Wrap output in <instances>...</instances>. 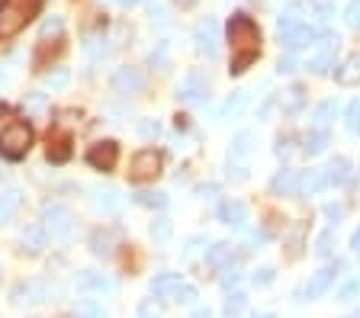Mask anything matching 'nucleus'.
Instances as JSON below:
<instances>
[{
    "mask_svg": "<svg viewBox=\"0 0 360 318\" xmlns=\"http://www.w3.org/2000/svg\"><path fill=\"white\" fill-rule=\"evenodd\" d=\"M229 48H232V74H245L261 55V29L248 13H235L229 20Z\"/></svg>",
    "mask_w": 360,
    "mask_h": 318,
    "instance_id": "f257e3e1",
    "label": "nucleus"
},
{
    "mask_svg": "<svg viewBox=\"0 0 360 318\" xmlns=\"http://www.w3.org/2000/svg\"><path fill=\"white\" fill-rule=\"evenodd\" d=\"M45 0H0V42H10L42 13Z\"/></svg>",
    "mask_w": 360,
    "mask_h": 318,
    "instance_id": "f03ea898",
    "label": "nucleus"
},
{
    "mask_svg": "<svg viewBox=\"0 0 360 318\" xmlns=\"http://www.w3.org/2000/svg\"><path fill=\"white\" fill-rule=\"evenodd\" d=\"M32 126L30 122H10L0 129V158L4 161H22L32 148Z\"/></svg>",
    "mask_w": 360,
    "mask_h": 318,
    "instance_id": "7ed1b4c3",
    "label": "nucleus"
},
{
    "mask_svg": "<svg viewBox=\"0 0 360 318\" xmlns=\"http://www.w3.org/2000/svg\"><path fill=\"white\" fill-rule=\"evenodd\" d=\"M42 228L45 235H52L55 241H68L75 232V216L61 203H45L42 206Z\"/></svg>",
    "mask_w": 360,
    "mask_h": 318,
    "instance_id": "20e7f679",
    "label": "nucleus"
},
{
    "mask_svg": "<svg viewBox=\"0 0 360 318\" xmlns=\"http://www.w3.org/2000/svg\"><path fill=\"white\" fill-rule=\"evenodd\" d=\"M161 167H165V158H161V152H155V148H145V152H139V154L132 158L129 177H132L135 183L155 180V177L161 174Z\"/></svg>",
    "mask_w": 360,
    "mask_h": 318,
    "instance_id": "39448f33",
    "label": "nucleus"
},
{
    "mask_svg": "<svg viewBox=\"0 0 360 318\" xmlns=\"http://www.w3.org/2000/svg\"><path fill=\"white\" fill-rule=\"evenodd\" d=\"M335 55H338V36L335 32H325V36L315 42V55L309 58L306 68L312 71V74H328V71L335 68Z\"/></svg>",
    "mask_w": 360,
    "mask_h": 318,
    "instance_id": "423d86ee",
    "label": "nucleus"
},
{
    "mask_svg": "<svg viewBox=\"0 0 360 318\" xmlns=\"http://www.w3.org/2000/svg\"><path fill=\"white\" fill-rule=\"evenodd\" d=\"M255 135L251 132H238L232 142V152H229V174L235 171V180H245V171H248V158L255 152Z\"/></svg>",
    "mask_w": 360,
    "mask_h": 318,
    "instance_id": "0eeeda50",
    "label": "nucleus"
},
{
    "mask_svg": "<svg viewBox=\"0 0 360 318\" xmlns=\"http://www.w3.org/2000/svg\"><path fill=\"white\" fill-rule=\"evenodd\" d=\"M322 36H325V29H319V26H309V23L296 26V29H290V32H277L280 46H283L286 52H300V48L315 46V42H319Z\"/></svg>",
    "mask_w": 360,
    "mask_h": 318,
    "instance_id": "6e6552de",
    "label": "nucleus"
},
{
    "mask_svg": "<svg viewBox=\"0 0 360 318\" xmlns=\"http://www.w3.org/2000/svg\"><path fill=\"white\" fill-rule=\"evenodd\" d=\"M110 84H112V91H116V93H122V97H132V93H139L145 87V74L139 68H132V65H122V68L112 71Z\"/></svg>",
    "mask_w": 360,
    "mask_h": 318,
    "instance_id": "1a4fd4ad",
    "label": "nucleus"
},
{
    "mask_svg": "<svg viewBox=\"0 0 360 318\" xmlns=\"http://www.w3.org/2000/svg\"><path fill=\"white\" fill-rule=\"evenodd\" d=\"M87 164L94 167V171H112V167L120 164V142H97V145H90Z\"/></svg>",
    "mask_w": 360,
    "mask_h": 318,
    "instance_id": "9d476101",
    "label": "nucleus"
},
{
    "mask_svg": "<svg viewBox=\"0 0 360 318\" xmlns=\"http://www.w3.org/2000/svg\"><path fill=\"white\" fill-rule=\"evenodd\" d=\"M177 100H184V103H206V100H210V84L202 81V74L193 71V74H187L180 81Z\"/></svg>",
    "mask_w": 360,
    "mask_h": 318,
    "instance_id": "9b49d317",
    "label": "nucleus"
},
{
    "mask_svg": "<svg viewBox=\"0 0 360 318\" xmlns=\"http://www.w3.org/2000/svg\"><path fill=\"white\" fill-rule=\"evenodd\" d=\"M193 39H196V48H200V52H206L210 58H216V52H219V26H216L212 16H206V20L196 26Z\"/></svg>",
    "mask_w": 360,
    "mask_h": 318,
    "instance_id": "f8f14e48",
    "label": "nucleus"
},
{
    "mask_svg": "<svg viewBox=\"0 0 360 318\" xmlns=\"http://www.w3.org/2000/svg\"><path fill=\"white\" fill-rule=\"evenodd\" d=\"M341 270V264H325L322 270H315L312 273V280H309V286H306V293H309V299H319V296H325L328 293V286L335 283V273Z\"/></svg>",
    "mask_w": 360,
    "mask_h": 318,
    "instance_id": "ddd939ff",
    "label": "nucleus"
},
{
    "mask_svg": "<svg viewBox=\"0 0 360 318\" xmlns=\"http://www.w3.org/2000/svg\"><path fill=\"white\" fill-rule=\"evenodd\" d=\"M296 187H300V171H290V167L277 171L274 180H270V193L274 197H296Z\"/></svg>",
    "mask_w": 360,
    "mask_h": 318,
    "instance_id": "4468645a",
    "label": "nucleus"
},
{
    "mask_svg": "<svg viewBox=\"0 0 360 318\" xmlns=\"http://www.w3.org/2000/svg\"><path fill=\"white\" fill-rule=\"evenodd\" d=\"M219 222L222 225H232V228H241L248 222V206L238 203V199H225L219 206Z\"/></svg>",
    "mask_w": 360,
    "mask_h": 318,
    "instance_id": "2eb2a0df",
    "label": "nucleus"
},
{
    "mask_svg": "<svg viewBox=\"0 0 360 318\" xmlns=\"http://www.w3.org/2000/svg\"><path fill=\"white\" fill-rule=\"evenodd\" d=\"M328 187V177L325 171H302L300 174V187H296V197H315Z\"/></svg>",
    "mask_w": 360,
    "mask_h": 318,
    "instance_id": "dca6fc26",
    "label": "nucleus"
},
{
    "mask_svg": "<svg viewBox=\"0 0 360 318\" xmlns=\"http://www.w3.org/2000/svg\"><path fill=\"white\" fill-rule=\"evenodd\" d=\"M232 258H235L232 244L216 241L210 251H206V267H210V270H225V267H232Z\"/></svg>",
    "mask_w": 360,
    "mask_h": 318,
    "instance_id": "f3484780",
    "label": "nucleus"
},
{
    "mask_svg": "<svg viewBox=\"0 0 360 318\" xmlns=\"http://www.w3.org/2000/svg\"><path fill=\"white\" fill-rule=\"evenodd\" d=\"M306 23V10H302L300 0H292V4H286L283 10H280V20H277V32H290L296 29V26Z\"/></svg>",
    "mask_w": 360,
    "mask_h": 318,
    "instance_id": "a211bd4d",
    "label": "nucleus"
},
{
    "mask_svg": "<svg viewBox=\"0 0 360 318\" xmlns=\"http://www.w3.org/2000/svg\"><path fill=\"white\" fill-rule=\"evenodd\" d=\"M77 286L87 289V293H116V283L97 270H84L81 277H77Z\"/></svg>",
    "mask_w": 360,
    "mask_h": 318,
    "instance_id": "6ab92c4d",
    "label": "nucleus"
},
{
    "mask_svg": "<svg viewBox=\"0 0 360 318\" xmlns=\"http://www.w3.org/2000/svg\"><path fill=\"white\" fill-rule=\"evenodd\" d=\"M120 206H122V199H120V193H116V190H110V187H97V190H94V209H97V212H103V216H116V212H120Z\"/></svg>",
    "mask_w": 360,
    "mask_h": 318,
    "instance_id": "aec40b11",
    "label": "nucleus"
},
{
    "mask_svg": "<svg viewBox=\"0 0 360 318\" xmlns=\"http://www.w3.org/2000/svg\"><path fill=\"white\" fill-rule=\"evenodd\" d=\"M325 177H328L331 187H345V183L354 177V164L347 158H331L328 167H325Z\"/></svg>",
    "mask_w": 360,
    "mask_h": 318,
    "instance_id": "412c9836",
    "label": "nucleus"
},
{
    "mask_svg": "<svg viewBox=\"0 0 360 318\" xmlns=\"http://www.w3.org/2000/svg\"><path fill=\"white\" fill-rule=\"evenodd\" d=\"M68 158H71V135L61 132V135L49 138V161H52V164H65Z\"/></svg>",
    "mask_w": 360,
    "mask_h": 318,
    "instance_id": "4be33fe9",
    "label": "nucleus"
},
{
    "mask_svg": "<svg viewBox=\"0 0 360 318\" xmlns=\"http://www.w3.org/2000/svg\"><path fill=\"white\" fill-rule=\"evenodd\" d=\"M338 84L341 87H354V84H360V52L351 55V58H345V65L335 71Z\"/></svg>",
    "mask_w": 360,
    "mask_h": 318,
    "instance_id": "5701e85b",
    "label": "nucleus"
},
{
    "mask_svg": "<svg viewBox=\"0 0 360 318\" xmlns=\"http://www.w3.org/2000/svg\"><path fill=\"white\" fill-rule=\"evenodd\" d=\"M180 286V273H158L155 280H151V293H155V299H167V296H174Z\"/></svg>",
    "mask_w": 360,
    "mask_h": 318,
    "instance_id": "b1692460",
    "label": "nucleus"
},
{
    "mask_svg": "<svg viewBox=\"0 0 360 318\" xmlns=\"http://www.w3.org/2000/svg\"><path fill=\"white\" fill-rule=\"evenodd\" d=\"M328 129H319V126H315L312 132H309L306 138H302V152L309 154V158H315V154H322L325 148H328Z\"/></svg>",
    "mask_w": 360,
    "mask_h": 318,
    "instance_id": "393cba45",
    "label": "nucleus"
},
{
    "mask_svg": "<svg viewBox=\"0 0 360 318\" xmlns=\"http://www.w3.org/2000/svg\"><path fill=\"white\" fill-rule=\"evenodd\" d=\"M20 203H22V193H20V190H16V187L4 190V193H0V222H7L10 216L20 209Z\"/></svg>",
    "mask_w": 360,
    "mask_h": 318,
    "instance_id": "a878e982",
    "label": "nucleus"
},
{
    "mask_svg": "<svg viewBox=\"0 0 360 318\" xmlns=\"http://www.w3.org/2000/svg\"><path fill=\"white\" fill-rule=\"evenodd\" d=\"M90 251H94L97 258H110L112 254V235L106 228H97V232L90 235Z\"/></svg>",
    "mask_w": 360,
    "mask_h": 318,
    "instance_id": "bb28decb",
    "label": "nucleus"
},
{
    "mask_svg": "<svg viewBox=\"0 0 360 318\" xmlns=\"http://www.w3.org/2000/svg\"><path fill=\"white\" fill-rule=\"evenodd\" d=\"M245 309H248V296L235 289V293H229V299H225L222 315L225 318H241V315H245Z\"/></svg>",
    "mask_w": 360,
    "mask_h": 318,
    "instance_id": "cd10ccee",
    "label": "nucleus"
},
{
    "mask_svg": "<svg viewBox=\"0 0 360 318\" xmlns=\"http://www.w3.org/2000/svg\"><path fill=\"white\" fill-rule=\"evenodd\" d=\"M245 106H248V91H235L222 106V119H235V116H241L245 113Z\"/></svg>",
    "mask_w": 360,
    "mask_h": 318,
    "instance_id": "c85d7f7f",
    "label": "nucleus"
},
{
    "mask_svg": "<svg viewBox=\"0 0 360 318\" xmlns=\"http://www.w3.org/2000/svg\"><path fill=\"white\" fill-rule=\"evenodd\" d=\"M45 228L42 225H26L22 228V244H26V248L30 251H42L45 248Z\"/></svg>",
    "mask_w": 360,
    "mask_h": 318,
    "instance_id": "c756f323",
    "label": "nucleus"
},
{
    "mask_svg": "<svg viewBox=\"0 0 360 318\" xmlns=\"http://www.w3.org/2000/svg\"><path fill=\"white\" fill-rule=\"evenodd\" d=\"M77 318H106V309L97 299H81L77 303Z\"/></svg>",
    "mask_w": 360,
    "mask_h": 318,
    "instance_id": "7c9ffc66",
    "label": "nucleus"
},
{
    "mask_svg": "<svg viewBox=\"0 0 360 318\" xmlns=\"http://www.w3.org/2000/svg\"><path fill=\"white\" fill-rule=\"evenodd\" d=\"M171 232H174V225H171V219H167V216H158V219L151 222V238H155V241H167V238H171Z\"/></svg>",
    "mask_w": 360,
    "mask_h": 318,
    "instance_id": "2f4dec72",
    "label": "nucleus"
},
{
    "mask_svg": "<svg viewBox=\"0 0 360 318\" xmlns=\"http://www.w3.org/2000/svg\"><path fill=\"white\" fill-rule=\"evenodd\" d=\"M335 113H338L335 100H325V103L319 106V110H315V126H319V129H325V126H328V122L335 119Z\"/></svg>",
    "mask_w": 360,
    "mask_h": 318,
    "instance_id": "473e14b6",
    "label": "nucleus"
},
{
    "mask_svg": "<svg viewBox=\"0 0 360 318\" xmlns=\"http://www.w3.org/2000/svg\"><path fill=\"white\" fill-rule=\"evenodd\" d=\"M148 16H151V23H158V26H167V23H171L165 0H148Z\"/></svg>",
    "mask_w": 360,
    "mask_h": 318,
    "instance_id": "72a5a7b5",
    "label": "nucleus"
},
{
    "mask_svg": "<svg viewBox=\"0 0 360 318\" xmlns=\"http://www.w3.org/2000/svg\"><path fill=\"white\" fill-rule=\"evenodd\" d=\"M135 203H139V206H155V209H165L167 197H165V193H135Z\"/></svg>",
    "mask_w": 360,
    "mask_h": 318,
    "instance_id": "f704fd0d",
    "label": "nucleus"
},
{
    "mask_svg": "<svg viewBox=\"0 0 360 318\" xmlns=\"http://www.w3.org/2000/svg\"><path fill=\"white\" fill-rule=\"evenodd\" d=\"M196 299H200V293H196V286H184V283H180V286H177V293H174V303H180V305H193Z\"/></svg>",
    "mask_w": 360,
    "mask_h": 318,
    "instance_id": "c9c22d12",
    "label": "nucleus"
},
{
    "mask_svg": "<svg viewBox=\"0 0 360 318\" xmlns=\"http://www.w3.org/2000/svg\"><path fill=\"white\" fill-rule=\"evenodd\" d=\"M139 318H161V303L158 299H142L139 303Z\"/></svg>",
    "mask_w": 360,
    "mask_h": 318,
    "instance_id": "e433bc0d",
    "label": "nucleus"
},
{
    "mask_svg": "<svg viewBox=\"0 0 360 318\" xmlns=\"http://www.w3.org/2000/svg\"><path fill=\"white\" fill-rule=\"evenodd\" d=\"M347 129L360 135V100H351V106H347Z\"/></svg>",
    "mask_w": 360,
    "mask_h": 318,
    "instance_id": "4c0bfd02",
    "label": "nucleus"
},
{
    "mask_svg": "<svg viewBox=\"0 0 360 318\" xmlns=\"http://www.w3.org/2000/svg\"><path fill=\"white\" fill-rule=\"evenodd\" d=\"M331 244H335V235H331V232H325V235H319V241H315V254H319V258H331Z\"/></svg>",
    "mask_w": 360,
    "mask_h": 318,
    "instance_id": "58836bf2",
    "label": "nucleus"
},
{
    "mask_svg": "<svg viewBox=\"0 0 360 318\" xmlns=\"http://www.w3.org/2000/svg\"><path fill=\"white\" fill-rule=\"evenodd\" d=\"M345 20H347V26H351V29H360V0H354V4H347V10H345Z\"/></svg>",
    "mask_w": 360,
    "mask_h": 318,
    "instance_id": "ea45409f",
    "label": "nucleus"
},
{
    "mask_svg": "<svg viewBox=\"0 0 360 318\" xmlns=\"http://www.w3.org/2000/svg\"><path fill=\"white\" fill-rule=\"evenodd\" d=\"M357 293H360V280H351L341 293H338V299H341V303H351V299H357Z\"/></svg>",
    "mask_w": 360,
    "mask_h": 318,
    "instance_id": "a19ab883",
    "label": "nucleus"
},
{
    "mask_svg": "<svg viewBox=\"0 0 360 318\" xmlns=\"http://www.w3.org/2000/svg\"><path fill=\"white\" fill-rule=\"evenodd\" d=\"M49 36H61V16H52V20L42 26V39H49Z\"/></svg>",
    "mask_w": 360,
    "mask_h": 318,
    "instance_id": "79ce46f5",
    "label": "nucleus"
},
{
    "mask_svg": "<svg viewBox=\"0 0 360 318\" xmlns=\"http://www.w3.org/2000/svg\"><path fill=\"white\" fill-rule=\"evenodd\" d=\"M296 68H300V61L292 58V55H286V58H280V61H277V71H280V74H292Z\"/></svg>",
    "mask_w": 360,
    "mask_h": 318,
    "instance_id": "37998d69",
    "label": "nucleus"
},
{
    "mask_svg": "<svg viewBox=\"0 0 360 318\" xmlns=\"http://www.w3.org/2000/svg\"><path fill=\"white\" fill-rule=\"evenodd\" d=\"M139 132H142L145 138H151V135H158V132H161V126H158L155 119H142V122H139Z\"/></svg>",
    "mask_w": 360,
    "mask_h": 318,
    "instance_id": "c03bdc74",
    "label": "nucleus"
},
{
    "mask_svg": "<svg viewBox=\"0 0 360 318\" xmlns=\"http://www.w3.org/2000/svg\"><path fill=\"white\" fill-rule=\"evenodd\" d=\"M251 280H255V286H267V283H274V270H270V267H264V270H257Z\"/></svg>",
    "mask_w": 360,
    "mask_h": 318,
    "instance_id": "a18cd8bd",
    "label": "nucleus"
},
{
    "mask_svg": "<svg viewBox=\"0 0 360 318\" xmlns=\"http://www.w3.org/2000/svg\"><path fill=\"white\" fill-rule=\"evenodd\" d=\"M238 280H241V273H238V270H232V267H225L222 286H225V289H232V286H235V283H238Z\"/></svg>",
    "mask_w": 360,
    "mask_h": 318,
    "instance_id": "49530a36",
    "label": "nucleus"
},
{
    "mask_svg": "<svg viewBox=\"0 0 360 318\" xmlns=\"http://www.w3.org/2000/svg\"><path fill=\"white\" fill-rule=\"evenodd\" d=\"M68 84V71L65 68H58L55 74H49V87H65Z\"/></svg>",
    "mask_w": 360,
    "mask_h": 318,
    "instance_id": "de8ad7c7",
    "label": "nucleus"
},
{
    "mask_svg": "<svg viewBox=\"0 0 360 318\" xmlns=\"http://www.w3.org/2000/svg\"><path fill=\"white\" fill-rule=\"evenodd\" d=\"M325 216H328V219H341V216H345V206H341V203H328V206H325Z\"/></svg>",
    "mask_w": 360,
    "mask_h": 318,
    "instance_id": "09e8293b",
    "label": "nucleus"
},
{
    "mask_svg": "<svg viewBox=\"0 0 360 318\" xmlns=\"http://www.w3.org/2000/svg\"><path fill=\"white\" fill-rule=\"evenodd\" d=\"M315 7H319V13H322V20H328V13H331V7H335V0H312Z\"/></svg>",
    "mask_w": 360,
    "mask_h": 318,
    "instance_id": "8fccbe9b",
    "label": "nucleus"
},
{
    "mask_svg": "<svg viewBox=\"0 0 360 318\" xmlns=\"http://www.w3.org/2000/svg\"><path fill=\"white\" fill-rule=\"evenodd\" d=\"M190 318H212V312H210V309H196Z\"/></svg>",
    "mask_w": 360,
    "mask_h": 318,
    "instance_id": "3c124183",
    "label": "nucleus"
},
{
    "mask_svg": "<svg viewBox=\"0 0 360 318\" xmlns=\"http://www.w3.org/2000/svg\"><path fill=\"white\" fill-rule=\"evenodd\" d=\"M351 248L360 254V228H357V232H354V238H351Z\"/></svg>",
    "mask_w": 360,
    "mask_h": 318,
    "instance_id": "603ef678",
    "label": "nucleus"
},
{
    "mask_svg": "<svg viewBox=\"0 0 360 318\" xmlns=\"http://www.w3.org/2000/svg\"><path fill=\"white\" fill-rule=\"evenodd\" d=\"M116 4H120V7H135L139 0H116Z\"/></svg>",
    "mask_w": 360,
    "mask_h": 318,
    "instance_id": "864d4df0",
    "label": "nucleus"
},
{
    "mask_svg": "<svg viewBox=\"0 0 360 318\" xmlns=\"http://www.w3.org/2000/svg\"><path fill=\"white\" fill-rule=\"evenodd\" d=\"M255 318H277V315H270V312H264V315H255Z\"/></svg>",
    "mask_w": 360,
    "mask_h": 318,
    "instance_id": "5fc2aeb1",
    "label": "nucleus"
},
{
    "mask_svg": "<svg viewBox=\"0 0 360 318\" xmlns=\"http://www.w3.org/2000/svg\"><path fill=\"white\" fill-rule=\"evenodd\" d=\"M180 4H193V0H180Z\"/></svg>",
    "mask_w": 360,
    "mask_h": 318,
    "instance_id": "6e6d98bb",
    "label": "nucleus"
}]
</instances>
